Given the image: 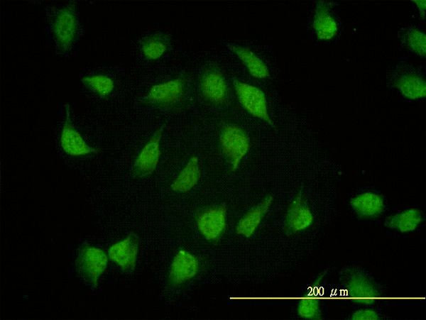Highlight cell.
Segmentation results:
<instances>
[{
	"instance_id": "1",
	"label": "cell",
	"mask_w": 426,
	"mask_h": 320,
	"mask_svg": "<svg viewBox=\"0 0 426 320\" xmlns=\"http://www.w3.org/2000/svg\"><path fill=\"white\" fill-rule=\"evenodd\" d=\"M189 101V84L185 75L153 85L140 100L143 104L162 109H179Z\"/></svg>"
},
{
	"instance_id": "2",
	"label": "cell",
	"mask_w": 426,
	"mask_h": 320,
	"mask_svg": "<svg viewBox=\"0 0 426 320\" xmlns=\"http://www.w3.org/2000/svg\"><path fill=\"white\" fill-rule=\"evenodd\" d=\"M219 146L228 159L231 171L239 169L242 159L247 155L251 142L246 131L229 122H224L219 133Z\"/></svg>"
},
{
	"instance_id": "3",
	"label": "cell",
	"mask_w": 426,
	"mask_h": 320,
	"mask_svg": "<svg viewBox=\"0 0 426 320\" xmlns=\"http://www.w3.org/2000/svg\"><path fill=\"white\" fill-rule=\"evenodd\" d=\"M107 264L108 256L103 250L87 243L80 248L76 259L77 272L92 288L97 287Z\"/></svg>"
},
{
	"instance_id": "4",
	"label": "cell",
	"mask_w": 426,
	"mask_h": 320,
	"mask_svg": "<svg viewBox=\"0 0 426 320\" xmlns=\"http://www.w3.org/2000/svg\"><path fill=\"white\" fill-rule=\"evenodd\" d=\"M233 87L242 108L250 115L261 119L270 126L273 121L268 112L266 96L259 87L233 78Z\"/></svg>"
},
{
	"instance_id": "5",
	"label": "cell",
	"mask_w": 426,
	"mask_h": 320,
	"mask_svg": "<svg viewBox=\"0 0 426 320\" xmlns=\"http://www.w3.org/2000/svg\"><path fill=\"white\" fill-rule=\"evenodd\" d=\"M77 4L72 1L58 9L53 23V32L58 47L67 50L76 38L77 29Z\"/></svg>"
},
{
	"instance_id": "6",
	"label": "cell",
	"mask_w": 426,
	"mask_h": 320,
	"mask_svg": "<svg viewBox=\"0 0 426 320\" xmlns=\"http://www.w3.org/2000/svg\"><path fill=\"white\" fill-rule=\"evenodd\" d=\"M70 109V104L68 102L65 103V118L60 136V143L62 150L73 157L97 153L99 149L89 145L74 127L71 119Z\"/></svg>"
},
{
	"instance_id": "7",
	"label": "cell",
	"mask_w": 426,
	"mask_h": 320,
	"mask_svg": "<svg viewBox=\"0 0 426 320\" xmlns=\"http://www.w3.org/2000/svg\"><path fill=\"white\" fill-rule=\"evenodd\" d=\"M200 89L202 96L214 105L221 106L229 101V89L227 82L217 67H209L202 73Z\"/></svg>"
},
{
	"instance_id": "8",
	"label": "cell",
	"mask_w": 426,
	"mask_h": 320,
	"mask_svg": "<svg viewBox=\"0 0 426 320\" xmlns=\"http://www.w3.org/2000/svg\"><path fill=\"white\" fill-rule=\"evenodd\" d=\"M165 126L158 128L136 157L132 173L136 177H146L155 170L160 156V140Z\"/></svg>"
},
{
	"instance_id": "9",
	"label": "cell",
	"mask_w": 426,
	"mask_h": 320,
	"mask_svg": "<svg viewBox=\"0 0 426 320\" xmlns=\"http://www.w3.org/2000/svg\"><path fill=\"white\" fill-rule=\"evenodd\" d=\"M226 205L222 204L207 208L197 215V228L207 241H217L224 233L226 228Z\"/></svg>"
},
{
	"instance_id": "10",
	"label": "cell",
	"mask_w": 426,
	"mask_h": 320,
	"mask_svg": "<svg viewBox=\"0 0 426 320\" xmlns=\"http://www.w3.org/2000/svg\"><path fill=\"white\" fill-rule=\"evenodd\" d=\"M313 214L300 189L292 201L285 219V231L288 235L304 231L313 223Z\"/></svg>"
},
{
	"instance_id": "11",
	"label": "cell",
	"mask_w": 426,
	"mask_h": 320,
	"mask_svg": "<svg viewBox=\"0 0 426 320\" xmlns=\"http://www.w3.org/2000/svg\"><path fill=\"white\" fill-rule=\"evenodd\" d=\"M138 249V238L131 233L123 240L111 245L108 249V257L124 272L134 270Z\"/></svg>"
},
{
	"instance_id": "12",
	"label": "cell",
	"mask_w": 426,
	"mask_h": 320,
	"mask_svg": "<svg viewBox=\"0 0 426 320\" xmlns=\"http://www.w3.org/2000/svg\"><path fill=\"white\" fill-rule=\"evenodd\" d=\"M198 267V261L195 255L184 249L179 250L170 266V282L176 285L192 279L197 273Z\"/></svg>"
},
{
	"instance_id": "13",
	"label": "cell",
	"mask_w": 426,
	"mask_h": 320,
	"mask_svg": "<svg viewBox=\"0 0 426 320\" xmlns=\"http://www.w3.org/2000/svg\"><path fill=\"white\" fill-rule=\"evenodd\" d=\"M273 200L272 195H267L257 206L252 207L238 222L237 233L250 238L261 224Z\"/></svg>"
},
{
	"instance_id": "14",
	"label": "cell",
	"mask_w": 426,
	"mask_h": 320,
	"mask_svg": "<svg viewBox=\"0 0 426 320\" xmlns=\"http://www.w3.org/2000/svg\"><path fill=\"white\" fill-rule=\"evenodd\" d=\"M348 295L356 302L371 304L378 297V293L366 277L359 273L354 274L347 282Z\"/></svg>"
},
{
	"instance_id": "15",
	"label": "cell",
	"mask_w": 426,
	"mask_h": 320,
	"mask_svg": "<svg viewBox=\"0 0 426 320\" xmlns=\"http://www.w3.org/2000/svg\"><path fill=\"white\" fill-rule=\"evenodd\" d=\"M227 47L238 57L251 76L257 79H264L269 76L266 63L252 50L233 44H228Z\"/></svg>"
},
{
	"instance_id": "16",
	"label": "cell",
	"mask_w": 426,
	"mask_h": 320,
	"mask_svg": "<svg viewBox=\"0 0 426 320\" xmlns=\"http://www.w3.org/2000/svg\"><path fill=\"white\" fill-rule=\"evenodd\" d=\"M350 204L361 218H373L383 210V199L379 194L365 192L351 199Z\"/></svg>"
},
{
	"instance_id": "17",
	"label": "cell",
	"mask_w": 426,
	"mask_h": 320,
	"mask_svg": "<svg viewBox=\"0 0 426 320\" xmlns=\"http://www.w3.org/2000/svg\"><path fill=\"white\" fill-rule=\"evenodd\" d=\"M201 175L198 158L193 155L170 186L176 192H186L197 184Z\"/></svg>"
},
{
	"instance_id": "18",
	"label": "cell",
	"mask_w": 426,
	"mask_h": 320,
	"mask_svg": "<svg viewBox=\"0 0 426 320\" xmlns=\"http://www.w3.org/2000/svg\"><path fill=\"white\" fill-rule=\"evenodd\" d=\"M313 26L320 40H330L336 35L337 24L329 14L326 3L317 2Z\"/></svg>"
},
{
	"instance_id": "19",
	"label": "cell",
	"mask_w": 426,
	"mask_h": 320,
	"mask_svg": "<svg viewBox=\"0 0 426 320\" xmlns=\"http://www.w3.org/2000/svg\"><path fill=\"white\" fill-rule=\"evenodd\" d=\"M171 38L166 33H156L145 37L141 42V52L148 60L160 58L170 48Z\"/></svg>"
},
{
	"instance_id": "20",
	"label": "cell",
	"mask_w": 426,
	"mask_h": 320,
	"mask_svg": "<svg viewBox=\"0 0 426 320\" xmlns=\"http://www.w3.org/2000/svg\"><path fill=\"white\" fill-rule=\"evenodd\" d=\"M422 221L420 211L409 209L388 218L386 226L402 233L415 230Z\"/></svg>"
},
{
	"instance_id": "21",
	"label": "cell",
	"mask_w": 426,
	"mask_h": 320,
	"mask_svg": "<svg viewBox=\"0 0 426 320\" xmlns=\"http://www.w3.org/2000/svg\"><path fill=\"white\" fill-rule=\"evenodd\" d=\"M396 87L408 99H417L426 96L425 82L416 75H404L396 82Z\"/></svg>"
},
{
	"instance_id": "22",
	"label": "cell",
	"mask_w": 426,
	"mask_h": 320,
	"mask_svg": "<svg viewBox=\"0 0 426 320\" xmlns=\"http://www.w3.org/2000/svg\"><path fill=\"white\" fill-rule=\"evenodd\" d=\"M81 82L102 98L107 97L114 89V80L106 75L84 76Z\"/></svg>"
},
{
	"instance_id": "23",
	"label": "cell",
	"mask_w": 426,
	"mask_h": 320,
	"mask_svg": "<svg viewBox=\"0 0 426 320\" xmlns=\"http://www.w3.org/2000/svg\"><path fill=\"white\" fill-rule=\"evenodd\" d=\"M298 314L305 319H319L320 311L319 302L315 296L309 294L302 298L299 302L297 307Z\"/></svg>"
},
{
	"instance_id": "24",
	"label": "cell",
	"mask_w": 426,
	"mask_h": 320,
	"mask_svg": "<svg viewBox=\"0 0 426 320\" xmlns=\"http://www.w3.org/2000/svg\"><path fill=\"white\" fill-rule=\"evenodd\" d=\"M408 44L413 52L421 57H424L426 53V36L425 34L419 31L413 30L408 35Z\"/></svg>"
},
{
	"instance_id": "25",
	"label": "cell",
	"mask_w": 426,
	"mask_h": 320,
	"mask_svg": "<svg viewBox=\"0 0 426 320\" xmlns=\"http://www.w3.org/2000/svg\"><path fill=\"white\" fill-rule=\"evenodd\" d=\"M378 318L377 313L372 309L358 310L351 316V319L354 320H376Z\"/></svg>"
},
{
	"instance_id": "26",
	"label": "cell",
	"mask_w": 426,
	"mask_h": 320,
	"mask_svg": "<svg viewBox=\"0 0 426 320\" xmlns=\"http://www.w3.org/2000/svg\"><path fill=\"white\" fill-rule=\"evenodd\" d=\"M416 5L420 11V16L422 18H425V0L423 1H413Z\"/></svg>"
}]
</instances>
